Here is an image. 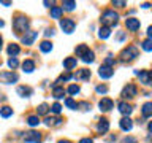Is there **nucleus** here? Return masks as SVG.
I'll return each instance as SVG.
<instances>
[{
	"mask_svg": "<svg viewBox=\"0 0 152 143\" xmlns=\"http://www.w3.org/2000/svg\"><path fill=\"white\" fill-rule=\"evenodd\" d=\"M141 48L144 51H152V40H151V38H147V40L142 41L141 43Z\"/></svg>",
	"mask_w": 152,
	"mask_h": 143,
	"instance_id": "obj_32",
	"label": "nucleus"
},
{
	"mask_svg": "<svg viewBox=\"0 0 152 143\" xmlns=\"http://www.w3.org/2000/svg\"><path fill=\"white\" fill-rule=\"evenodd\" d=\"M79 143H94V140L92 138H81Z\"/></svg>",
	"mask_w": 152,
	"mask_h": 143,
	"instance_id": "obj_43",
	"label": "nucleus"
},
{
	"mask_svg": "<svg viewBox=\"0 0 152 143\" xmlns=\"http://www.w3.org/2000/svg\"><path fill=\"white\" fill-rule=\"evenodd\" d=\"M114 64H116V60H114V57H113V56H108L106 59H104V64H103V65H106V67H113Z\"/></svg>",
	"mask_w": 152,
	"mask_h": 143,
	"instance_id": "obj_36",
	"label": "nucleus"
},
{
	"mask_svg": "<svg viewBox=\"0 0 152 143\" xmlns=\"http://www.w3.org/2000/svg\"><path fill=\"white\" fill-rule=\"evenodd\" d=\"M22 70L26 72V73H32V72L35 70V62L32 59H26L22 62Z\"/></svg>",
	"mask_w": 152,
	"mask_h": 143,
	"instance_id": "obj_15",
	"label": "nucleus"
},
{
	"mask_svg": "<svg viewBox=\"0 0 152 143\" xmlns=\"http://www.w3.org/2000/svg\"><path fill=\"white\" fill-rule=\"evenodd\" d=\"M60 27L65 33H71L76 27V22L70 18H64V19H60Z\"/></svg>",
	"mask_w": 152,
	"mask_h": 143,
	"instance_id": "obj_6",
	"label": "nucleus"
},
{
	"mask_svg": "<svg viewBox=\"0 0 152 143\" xmlns=\"http://www.w3.org/2000/svg\"><path fill=\"white\" fill-rule=\"evenodd\" d=\"M13 29H14V32L16 33H24L26 32L27 33V29H28V19L26 16H22V14H18L16 18L13 19Z\"/></svg>",
	"mask_w": 152,
	"mask_h": 143,
	"instance_id": "obj_2",
	"label": "nucleus"
},
{
	"mask_svg": "<svg viewBox=\"0 0 152 143\" xmlns=\"http://www.w3.org/2000/svg\"><path fill=\"white\" fill-rule=\"evenodd\" d=\"M0 3H2V5H5V7H10V5H11L10 2H0Z\"/></svg>",
	"mask_w": 152,
	"mask_h": 143,
	"instance_id": "obj_48",
	"label": "nucleus"
},
{
	"mask_svg": "<svg viewBox=\"0 0 152 143\" xmlns=\"http://www.w3.org/2000/svg\"><path fill=\"white\" fill-rule=\"evenodd\" d=\"M32 88H28V86H19L18 88V94L21 95V97H30L32 95Z\"/></svg>",
	"mask_w": 152,
	"mask_h": 143,
	"instance_id": "obj_18",
	"label": "nucleus"
},
{
	"mask_svg": "<svg viewBox=\"0 0 152 143\" xmlns=\"http://www.w3.org/2000/svg\"><path fill=\"white\" fill-rule=\"evenodd\" d=\"M122 143H138V142H136L135 137H125V138L122 140Z\"/></svg>",
	"mask_w": 152,
	"mask_h": 143,
	"instance_id": "obj_41",
	"label": "nucleus"
},
{
	"mask_svg": "<svg viewBox=\"0 0 152 143\" xmlns=\"http://www.w3.org/2000/svg\"><path fill=\"white\" fill-rule=\"evenodd\" d=\"M78 107H81V110H84V111H87V110H90V103L81 102V103H78Z\"/></svg>",
	"mask_w": 152,
	"mask_h": 143,
	"instance_id": "obj_40",
	"label": "nucleus"
},
{
	"mask_svg": "<svg viewBox=\"0 0 152 143\" xmlns=\"http://www.w3.org/2000/svg\"><path fill=\"white\" fill-rule=\"evenodd\" d=\"M62 13H64L62 7H52V8H51V16H52V19H60V18H62Z\"/></svg>",
	"mask_w": 152,
	"mask_h": 143,
	"instance_id": "obj_24",
	"label": "nucleus"
},
{
	"mask_svg": "<svg viewBox=\"0 0 152 143\" xmlns=\"http://www.w3.org/2000/svg\"><path fill=\"white\" fill-rule=\"evenodd\" d=\"M76 64H78V60H76V57H66V59L64 60V67L66 70H73Z\"/></svg>",
	"mask_w": 152,
	"mask_h": 143,
	"instance_id": "obj_19",
	"label": "nucleus"
},
{
	"mask_svg": "<svg viewBox=\"0 0 152 143\" xmlns=\"http://www.w3.org/2000/svg\"><path fill=\"white\" fill-rule=\"evenodd\" d=\"M147 35H149V38L152 40V26H151L149 29H147Z\"/></svg>",
	"mask_w": 152,
	"mask_h": 143,
	"instance_id": "obj_46",
	"label": "nucleus"
},
{
	"mask_svg": "<svg viewBox=\"0 0 152 143\" xmlns=\"http://www.w3.org/2000/svg\"><path fill=\"white\" fill-rule=\"evenodd\" d=\"M18 65H19V62H18L16 57H11V59L8 60V67H10V69H16Z\"/></svg>",
	"mask_w": 152,
	"mask_h": 143,
	"instance_id": "obj_38",
	"label": "nucleus"
},
{
	"mask_svg": "<svg viewBox=\"0 0 152 143\" xmlns=\"http://www.w3.org/2000/svg\"><path fill=\"white\" fill-rule=\"evenodd\" d=\"M57 143H71V142H70V140H59Z\"/></svg>",
	"mask_w": 152,
	"mask_h": 143,
	"instance_id": "obj_47",
	"label": "nucleus"
},
{
	"mask_svg": "<svg viewBox=\"0 0 152 143\" xmlns=\"http://www.w3.org/2000/svg\"><path fill=\"white\" fill-rule=\"evenodd\" d=\"M97 92H98V94H106V92H108V86L98 84V86H97Z\"/></svg>",
	"mask_w": 152,
	"mask_h": 143,
	"instance_id": "obj_39",
	"label": "nucleus"
},
{
	"mask_svg": "<svg viewBox=\"0 0 152 143\" xmlns=\"http://www.w3.org/2000/svg\"><path fill=\"white\" fill-rule=\"evenodd\" d=\"M97 129H98V132L100 133H106L108 130H109V122H108V119H100V122H98V126H97Z\"/></svg>",
	"mask_w": 152,
	"mask_h": 143,
	"instance_id": "obj_17",
	"label": "nucleus"
},
{
	"mask_svg": "<svg viewBox=\"0 0 152 143\" xmlns=\"http://www.w3.org/2000/svg\"><path fill=\"white\" fill-rule=\"evenodd\" d=\"M149 130H151V133H152V121L149 122Z\"/></svg>",
	"mask_w": 152,
	"mask_h": 143,
	"instance_id": "obj_50",
	"label": "nucleus"
},
{
	"mask_svg": "<svg viewBox=\"0 0 152 143\" xmlns=\"http://www.w3.org/2000/svg\"><path fill=\"white\" fill-rule=\"evenodd\" d=\"M45 35H46V37H52V35H54V29H46V30H45Z\"/></svg>",
	"mask_w": 152,
	"mask_h": 143,
	"instance_id": "obj_42",
	"label": "nucleus"
},
{
	"mask_svg": "<svg viewBox=\"0 0 152 143\" xmlns=\"http://www.w3.org/2000/svg\"><path fill=\"white\" fill-rule=\"evenodd\" d=\"M52 95H54L56 99H64L65 89L62 88V86H54V89H52Z\"/></svg>",
	"mask_w": 152,
	"mask_h": 143,
	"instance_id": "obj_23",
	"label": "nucleus"
},
{
	"mask_svg": "<svg viewBox=\"0 0 152 143\" xmlns=\"http://www.w3.org/2000/svg\"><path fill=\"white\" fill-rule=\"evenodd\" d=\"M60 122H62L60 118H46V119H45V124H46V126H59Z\"/></svg>",
	"mask_w": 152,
	"mask_h": 143,
	"instance_id": "obj_29",
	"label": "nucleus"
},
{
	"mask_svg": "<svg viewBox=\"0 0 152 143\" xmlns=\"http://www.w3.org/2000/svg\"><path fill=\"white\" fill-rule=\"evenodd\" d=\"M3 26H5V22H3V21H2V19H0V29H2V27H3Z\"/></svg>",
	"mask_w": 152,
	"mask_h": 143,
	"instance_id": "obj_49",
	"label": "nucleus"
},
{
	"mask_svg": "<svg viewBox=\"0 0 152 143\" xmlns=\"http://www.w3.org/2000/svg\"><path fill=\"white\" fill-rule=\"evenodd\" d=\"M7 51H8V54L11 56V57H16L19 52H21V48H19L16 43H11V45L8 46V49H7Z\"/></svg>",
	"mask_w": 152,
	"mask_h": 143,
	"instance_id": "obj_21",
	"label": "nucleus"
},
{
	"mask_svg": "<svg viewBox=\"0 0 152 143\" xmlns=\"http://www.w3.org/2000/svg\"><path fill=\"white\" fill-rule=\"evenodd\" d=\"M113 5H116V7H121V8H122V7H125L127 3H125V2H113Z\"/></svg>",
	"mask_w": 152,
	"mask_h": 143,
	"instance_id": "obj_45",
	"label": "nucleus"
},
{
	"mask_svg": "<svg viewBox=\"0 0 152 143\" xmlns=\"http://www.w3.org/2000/svg\"><path fill=\"white\" fill-rule=\"evenodd\" d=\"M138 54H140V51H138V48L135 45H132V46H128L125 48L122 52H121V59L124 62H128V60H133V59H136Z\"/></svg>",
	"mask_w": 152,
	"mask_h": 143,
	"instance_id": "obj_3",
	"label": "nucleus"
},
{
	"mask_svg": "<svg viewBox=\"0 0 152 143\" xmlns=\"http://www.w3.org/2000/svg\"><path fill=\"white\" fill-rule=\"evenodd\" d=\"M68 94H71V95L79 94V86H76V84H70V86H68Z\"/></svg>",
	"mask_w": 152,
	"mask_h": 143,
	"instance_id": "obj_35",
	"label": "nucleus"
},
{
	"mask_svg": "<svg viewBox=\"0 0 152 143\" xmlns=\"http://www.w3.org/2000/svg\"><path fill=\"white\" fill-rule=\"evenodd\" d=\"M141 113H142V116H144V118H149V116H152V102H147V103L142 105Z\"/></svg>",
	"mask_w": 152,
	"mask_h": 143,
	"instance_id": "obj_20",
	"label": "nucleus"
},
{
	"mask_svg": "<svg viewBox=\"0 0 152 143\" xmlns=\"http://www.w3.org/2000/svg\"><path fill=\"white\" fill-rule=\"evenodd\" d=\"M51 111H52V113H56V114H59V113L62 111V105L56 102V103H54V105H52V107H51Z\"/></svg>",
	"mask_w": 152,
	"mask_h": 143,
	"instance_id": "obj_37",
	"label": "nucleus"
},
{
	"mask_svg": "<svg viewBox=\"0 0 152 143\" xmlns=\"http://www.w3.org/2000/svg\"><path fill=\"white\" fill-rule=\"evenodd\" d=\"M49 105L48 103H40L37 107V116H40V114H48V111H49Z\"/></svg>",
	"mask_w": 152,
	"mask_h": 143,
	"instance_id": "obj_25",
	"label": "nucleus"
},
{
	"mask_svg": "<svg viewBox=\"0 0 152 143\" xmlns=\"http://www.w3.org/2000/svg\"><path fill=\"white\" fill-rule=\"evenodd\" d=\"M98 75H100V78H103V80H108V78H111V76L114 75V69H113V67L102 65V67L98 69Z\"/></svg>",
	"mask_w": 152,
	"mask_h": 143,
	"instance_id": "obj_9",
	"label": "nucleus"
},
{
	"mask_svg": "<svg viewBox=\"0 0 152 143\" xmlns=\"http://www.w3.org/2000/svg\"><path fill=\"white\" fill-rule=\"evenodd\" d=\"M119 124H121V129H122V130H125V132L132 130V127H133V122H132V119L128 116H124Z\"/></svg>",
	"mask_w": 152,
	"mask_h": 143,
	"instance_id": "obj_14",
	"label": "nucleus"
},
{
	"mask_svg": "<svg viewBox=\"0 0 152 143\" xmlns=\"http://www.w3.org/2000/svg\"><path fill=\"white\" fill-rule=\"evenodd\" d=\"M140 19H136V18H127L125 19V27L128 29L130 32H136L138 29H140Z\"/></svg>",
	"mask_w": 152,
	"mask_h": 143,
	"instance_id": "obj_8",
	"label": "nucleus"
},
{
	"mask_svg": "<svg viewBox=\"0 0 152 143\" xmlns=\"http://www.w3.org/2000/svg\"><path fill=\"white\" fill-rule=\"evenodd\" d=\"M65 107L71 108V110H76V108H78V103H76L71 97H68V99H65Z\"/></svg>",
	"mask_w": 152,
	"mask_h": 143,
	"instance_id": "obj_31",
	"label": "nucleus"
},
{
	"mask_svg": "<svg viewBox=\"0 0 152 143\" xmlns=\"http://www.w3.org/2000/svg\"><path fill=\"white\" fill-rule=\"evenodd\" d=\"M138 76H140V81L142 84H152V73L149 70H142L138 73Z\"/></svg>",
	"mask_w": 152,
	"mask_h": 143,
	"instance_id": "obj_13",
	"label": "nucleus"
},
{
	"mask_svg": "<svg viewBox=\"0 0 152 143\" xmlns=\"http://www.w3.org/2000/svg\"><path fill=\"white\" fill-rule=\"evenodd\" d=\"M2 41L3 40H2V35H0V49H2Z\"/></svg>",
	"mask_w": 152,
	"mask_h": 143,
	"instance_id": "obj_51",
	"label": "nucleus"
},
{
	"mask_svg": "<svg viewBox=\"0 0 152 143\" xmlns=\"http://www.w3.org/2000/svg\"><path fill=\"white\" fill-rule=\"evenodd\" d=\"M98 107H100V110H102V111H109V110L114 107V102H113L111 99H108V97H103V99L98 102Z\"/></svg>",
	"mask_w": 152,
	"mask_h": 143,
	"instance_id": "obj_11",
	"label": "nucleus"
},
{
	"mask_svg": "<svg viewBox=\"0 0 152 143\" xmlns=\"http://www.w3.org/2000/svg\"><path fill=\"white\" fill-rule=\"evenodd\" d=\"M136 92H138L136 86L133 84V83H130V84H127L125 88H124V91H122V97H125V99H133V97L136 95Z\"/></svg>",
	"mask_w": 152,
	"mask_h": 143,
	"instance_id": "obj_7",
	"label": "nucleus"
},
{
	"mask_svg": "<svg viewBox=\"0 0 152 143\" xmlns=\"http://www.w3.org/2000/svg\"><path fill=\"white\" fill-rule=\"evenodd\" d=\"M124 38H125V33H124V32H119V33H117V40H119V41H122Z\"/></svg>",
	"mask_w": 152,
	"mask_h": 143,
	"instance_id": "obj_44",
	"label": "nucleus"
},
{
	"mask_svg": "<svg viewBox=\"0 0 152 143\" xmlns=\"http://www.w3.org/2000/svg\"><path fill=\"white\" fill-rule=\"evenodd\" d=\"M109 35H111V29H109V27H100V30H98V37L100 38H103V40H104V38H108Z\"/></svg>",
	"mask_w": 152,
	"mask_h": 143,
	"instance_id": "obj_27",
	"label": "nucleus"
},
{
	"mask_svg": "<svg viewBox=\"0 0 152 143\" xmlns=\"http://www.w3.org/2000/svg\"><path fill=\"white\" fill-rule=\"evenodd\" d=\"M73 78L78 80V81H87V80L90 78V70H87V69H81V70H78V72H76V73L73 75Z\"/></svg>",
	"mask_w": 152,
	"mask_h": 143,
	"instance_id": "obj_10",
	"label": "nucleus"
},
{
	"mask_svg": "<svg viewBox=\"0 0 152 143\" xmlns=\"http://www.w3.org/2000/svg\"><path fill=\"white\" fill-rule=\"evenodd\" d=\"M119 111L122 114H125V116H128V114L133 111V108H132V105H128L127 102H121L119 103Z\"/></svg>",
	"mask_w": 152,
	"mask_h": 143,
	"instance_id": "obj_16",
	"label": "nucleus"
},
{
	"mask_svg": "<svg viewBox=\"0 0 152 143\" xmlns=\"http://www.w3.org/2000/svg\"><path fill=\"white\" fill-rule=\"evenodd\" d=\"M81 59H83V62H86V64H87V62H89V64H92V62L95 60V54L89 49V51H86L84 54L81 56Z\"/></svg>",
	"mask_w": 152,
	"mask_h": 143,
	"instance_id": "obj_22",
	"label": "nucleus"
},
{
	"mask_svg": "<svg viewBox=\"0 0 152 143\" xmlns=\"http://www.w3.org/2000/svg\"><path fill=\"white\" fill-rule=\"evenodd\" d=\"M11 114H13V108L11 107H7V105H5V107L0 108V116L2 118H10Z\"/></svg>",
	"mask_w": 152,
	"mask_h": 143,
	"instance_id": "obj_26",
	"label": "nucleus"
},
{
	"mask_svg": "<svg viewBox=\"0 0 152 143\" xmlns=\"http://www.w3.org/2000/svg\"><path fill=\"white\" fill-rule=\"evenodd\" d=\"M75 7H76V2H64L62 3V10H68V11L75 10Z\"/></svg>",
	"mask_w": 152,
	"mask_h": 143,
	"instance_id": "obj_34",
	"label": "nucleus"
},
{
	"mask_svg": "<svg viewBox=\"0 0 152 143\" xmlns=\"http://www.w3.org/2000/svg\"><path fill=\"white\" fill-rule=\"evenodd\" d=\"M40 122H41V121H40V118L35 116V114H32V116H28V118H27V124H28L30 127H37Z\"/></svg>",
	"mask_w": 152,
	"mask_h": 143,
	"instance_id": "obj_28",
	"label": "nucleus"
},
{
	"mask_svg": "<svg viewBox=\"0 0 152 143\" xmlns=\"http://www.w3.org/2000/svg\"><path fill=\"white\" fill-rule=\"evenodd\" d=\"M24 142L26 143H40L41 142V133L37 130H28L24 133Z\"/></svg>",
	"mask_w": 152,
	"mask_h": 143,
	"instance_id": "obj_5",
	"label": "nucleus"
},
{
	"mask_svg": "<svg viewBox=\"0 0 152 143\" xmlns=\"http://www.w3.org/2000/svg\"><path fill=\"white\" fill-rule=\"evenodd\" d=\"M117 19H119V14L114 11V10H106V11H103L102 18H100V22H102L104 27L111 29V26H116L117 24Z\"/></svg>",
	"mask_w": 152,
	"mask_h": 143,
	"instance_id": "obj_1",
	"label": "nucleus"
},
{
	"mask_svg": "<svg viewBox=\"0 0 152 143\" xmlns=\"http://www.w3.org/2000/svg\"><path fill=\"white\" fill-rule=\"evenodd\" d=\"M40 49H41V52H49V51L52 49V43H51V41H43V43H40Z\"/></svg>",
	"mask_w": 152,
	"mask_h": 143,
	"instance_id": "obj_30",
	"label": "nucleus"
},
{
	"mask_svg": "<svg viewBox=\"0 0 152 143\" xmlns=\"http://www.w3.org/2000/svg\"><path fill=\"white\" fill-rule=\"evenodd\" d=\"M19 80V76L14 73V72H2L0 73V81L5 84H13Z\"/></svg>",
	"mask_w": 152,
	"mask_h": 143,
	"instance_id": "obj_4",
	"label": "nucleus"
},
{
	"mask_svg": "<svg viewBox=\"0 0 152 143\" xmlns=\"http://www.w3.org/2000/svg\"><path fill=\"white\" fill-rule=\"evenodd\" d=\"M86 51H89V46H87V45H79L78 48H76V56L81 57Z\"/></svg>",
	"mask_w": 152,
	"mask_h": 143,
	"instance_id": "obj_33",
	"label": "nucleus"
},
{
	"mask_svg": "<svg viewBox=\"0 0 152 143\" xmlns=\"http://www.w3.org/2000/svg\"><path fill=\"white\" fill-rule=\"evenodd\" d=\"M37 37H38V32L28 30V32L26 33V35L22 37V43H24V45H26V46H30L32 43L35 41V38H37Z\"/></svg>",
	"mask_w": 152,
	"mask_h": 143,
	"instance_id": "obj_12",
	"label": "nucleus"
}]
</instances>
